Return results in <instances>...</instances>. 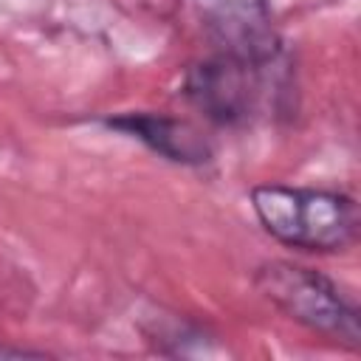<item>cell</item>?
I'll return each instance as SVG.
<instances>
[{
  "label": "cell",
  "mask_w": 361,
  "mask_h": 361,
  "mask_svg": "<svg viewBox=\"0 0 361 361\" xmlns=\"http://www.w3.org/2000/svg\"><path fill=\"white\" fill-rule=\"evenodd\" d=\"M251 209L259 226L282 245L336 254L358 237V203L336 189L259 183L251 189Z\"/></svg>",
  "instance_id": "cell-1"
},
{
  "label": "cell",
  "mask_w": 361,
  "mask_h": 361,
  "mask_svg": "<svg viewBox=\"0 0 361 361\" xmlns=\"http://www.w3.org/2000/svg\"><path fill=\"white\" fill-rule=\"evenodd\" d=\"M254 285L271 305L307 330L353 350L361 344L358 307L324 274L288 259H271L257 268Z\"/></svg>",
  "instance_id": "cell-2"
},
{
  "label": "cell",
  "mask_w": 361,
  "mask_h": 361,
  "mask_svg": "<svg viewBox=\"0 0 361 361\" xmlns=\"http://www.w3.org/2000/svg\"><path fill=\"white\" fill-rule=\"evenodd\" d=\"M274 65L276 62H254L217 51L189 68L183 93L209 121L226 127L245 124L259 116L268 99Z\"/></svg>",
  "instance_id": "cell-3"
},
{
  "label": "cell",
  "mask_w": 361,
  "mask_h": 361,
  "mask_svg": "<svg viewBox=\"0 0 361 361\" xmlns=\"http://www.w3.org/2000/svg\"><path fill=\"white\" fill-rule=\"evenodd\" d=\"M200 17L220 54L254 59V62H276L279 59V37L271 25V14L265 0H197Z\"/></svg>",
  "instance_id": "cell-4"
},
{
  "label": "cell",
  "mask_w": 361,
  "mask_h": 361,
  "mask_svg": "<svg viewBox=\"0 0 361 361\" xmlns=\"http://www.w3.org/2000/svg\"><path fill=\"white\" fill-rule=\"evenodd\" d=\"M104 124L130 138H138L141 144H147L152 152H158L172 164L200 166L212 161V144L203 138V133L195 124L183 118L164 113H121L104 118Z\"/></svg>",
  "instance_id": "cell-5"
},
{
  "label": "cell",
  "mask_w": 361,
  "mask_h": 361,
  "mask_svg": "<svg viewBox=\"0 0 361 361\" xmlns=\"http://www.w3.org/2000/svg\"><path fill=\"white\" fill-rule=\"evenodd\" d=\"M45 358V350H25V347H0V358Z\"/></svg>",
  "instance_id": "cell-6"
}]
</instances>
